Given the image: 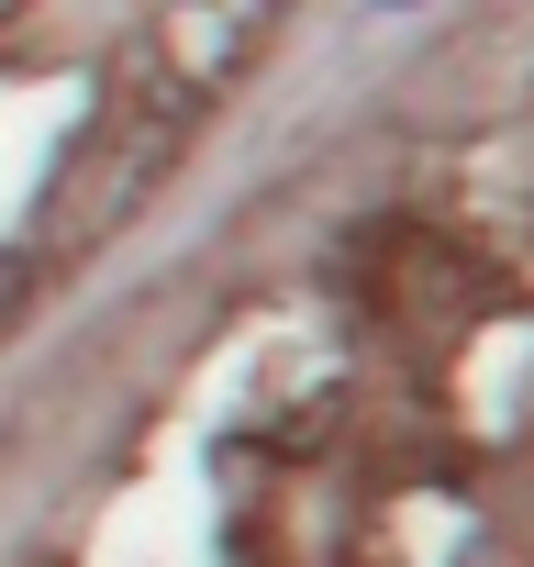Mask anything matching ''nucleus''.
Wrapping results in <instances>:
<instances>
[{"mask_svg": "<svg viewBox=\"0 0 534 567\" xmlns=\"http://www.w3.org/2000/svg\"><path fill=\"white\" fill-rule=\"evenodd\" d=\"M267 12H279V0H167L156 45H145L156 112H201L212 90H234L256 68V45H267Z\"/></svg>", "mask_w": 534, "mask_h": 567, "instance_id": "1", "label": "nucleus"}]
</instances>
